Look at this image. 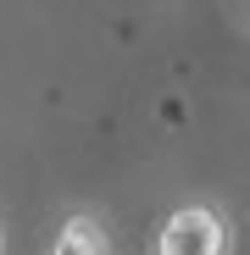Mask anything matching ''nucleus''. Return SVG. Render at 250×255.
I'll use <instances>...</instances> for the list:
<instances>
[{
  "instance_id": "1",
  "label": "nucleus",
  "mask_w": 250,
  "mask_h": 255,
  "mask_svg": "<svg viewBox=\"0 0 250 255\" xmlns=\"http://www.w3.org/2000/svg\"><path fill=\"white\" fill-rule=\"evenodd\" d=\"M156 255H228L234 250V228L217 205H178L150 239Z\"/></svg>"
},
{
  "instance_id": "2",
  "label": "nucleus",
  "mask_w": 250,
  "mask_h": 255,
  "mask_svg": "<svg viewBox=\"0 0 250 255\" xmlns=\"http://www.w3.org/2000/svg\"><path fill=\"white\" fill-rule=\"evenodd\" d=\"M56 255H111V239L100 228V217H67L61 233L50 239Z\"/></svg>"
},
{
  "instance_id": "3",
  "label": "nucleus",
  "mask_w": 250,
  "mask_h": 255,
  "mask_svg": "<svg viewBox=\"0 0 250 255\" xmlns=\"http://www.w3.org/2000/svg\"><path fill=\"white\" fill-rule=\"evenodd\" d=\"M0 250H6V239H0Z\"/></svg>"
}]
</instances>
